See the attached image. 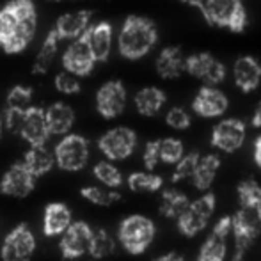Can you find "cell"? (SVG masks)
<instances>
[{"instance_id":"1","label":"cell","mask_w":261,"mask_h":261,"mask_svg":"<svg viewBox=\"0 0 261 261\" xmlns=\"http://www.w3.org/2000/svg\"><path fill=\"white\" fill-rule=\"evenodd\" d=\"M240 208L231 217V233L234 238L233 261H244L261 233V185L256 179L245 178L238 183Z\"/></svg>"},{"instance_id":"2","label":"cell","mask_w":261,"mask_h":261,"mask_svg":"<svg viewBox=\"0 0 261 261\" xmlns=\"http://www.w3.org/2000/svg\"><path fill=\"white\" fill-rule=\"evenodd\" d=\"M38 29V11L32 0H11L0 9V46L20 54L31 45Z\"/></svg>"},{"instance_id":"3","label":"cell","mask_w":261,"mask_h":261,"mask_svg":"<svg viewBox=\"0 0 261 261\" xmlns=\"http://www.w3.org/2000/svg\"><path fill=\"white\" fill-rule=\"evenodd\" d=\"M158 41L155 21L144 16H128L117 36V48L124 59L137 61L148 55Z\"/></svg>"},{"instance_id":"4","label":"cell","mask_w":261,"mask_h":261,"mask_svg":"<svg viewBox=\"0 0 261 261\" xmlns=\"http://www.w3.org/2000/svg\"><path fill=\"white\" fill-rule=\"evenodd\" d=\"M201 14L210 25L244 32L247 27V11L242 0H204Z\"/></svg>"},{"instance_id":"5","label":"cell","mask_w":261,"mask_h":261,"mask_svg":"<svg viewBox=\"0 0 261 261\" xmlns=\"http://www.w3.org/2000/svg\"><path fill=\"white\" fill-rule=\"evenodd\" d=\"M156 227L151 219L144 215H130L119 224L117 238L123 249L130 254H142L148 251L155 238Z\"/></svg>"},{"instance_id":"6","label":"cell","mask_w":261,"mask_h":261,"mask_svg":"<svg viewBox=\"0 0 261 261\" xmlns=\"http://www.w3.org/2000/svg\"><path fill=\"white\" fill-rule=\"evenodd\" d=\"M215 206H217V197L213 192L203 194L196 201H190L189 206L183 210L181 215L176 219L179 233L190 238L199 234L201 231H204L208 222L212 220Z\"/></svg>"},{"instance_id":"7","label":"cell","mask_w":261,"mask_h":261,"mask_svg":"<svg viewBox=\"0 0 261 261\" xmlns=\"http://www.w3.org/2000/svg\"><path fill=\"white\" fill-rule=\"evenodd\" d=\"M55 165L68 172L82 171L89 160V142L79 134H66L54 149Z\"/></svg>"},{"instance_id":"8","label":"cell","mask_w":261,"mask_h":261,"mask_svg":"<svg viewBox=\"0 0 261 261\" xmlns=\"http://www.w3.org/2000/svg\"><path fill=\"white\" fill-rule=\"evenodd\" d=\"M36 245L38 244L32 229L25 222H21L4 238L0 258L2 261H31L36 252Z\"/></svg>"},{"instance_id":"9","label":"cell","mask_w":261,"mask_h":261,"mask_svg":"<svg viewBox=\"0 0 261 261\" xmlns=\"http://www.w3.org/2000/svg\"><path fill=\"white\" fill-rule=\"evenodd\" d=\"M98 148L110 162L124 160L137 148V134L132 128L116 126L101 135Z\"/></svg>"},{"instance_id":"10","label":"cell","mask_w":261,"mask_h":261,"mask_svg":"<svg viewBox=\"0 0 261 261\" xmlns=\"http://www.w3.org/2000/svg\"><path fill=\"white\" fill-rule=\"evenodd\" d=\"M247 128L244 121L237 117H226L219 121L212 130V146L222 153H234L245 142Z\"/></svg>"},{"instance_id":"11","label":"cell","mask_w":261,"mask_h":261,"mask_svg":"<svg viewBox=\"0 0 261 261\" xmlns=\"http://www.w3.org/2000/svg\"><path fill=\"white\" fill-rule=\"evenodd\" d=\"M185 71L201 80L204 86H219L226 79V66L206 52H199L187 57Z\"/></svg>"},{"instance_id":"12","label":"cell","mask_w":261,"mask_h":261,"mask_svg":"<svg viewBox=\"0 0 261 261\" xmlns=\"http://www.w3.org/2000/svg\"><path fill=\"white\" fill-rule=\"evenodd\" d=\"M93 227L87 222H71L61 234V254L64 259H79L89 252Z\"/></svg>"},{"instance_id":"13","label":"cell","mask_w":261,"mask_h":261,"mask_svg":"<svg viewBox=\"0 0 261 261\" xmlns=\"http://www.w3.org/2000/svg\"><path fill=\"white\" fill-rule=\"evenodd\" d=\"M126 87L121 80H109L96 93V110L105 119H116L126 109Z\"/></svg>"},{"instance_id":"14","label":"cell","mask_w":261,"mask_h":261,"mask_svg":"<svg viewBox=\"0 0 261 261\" xmlns=\"http://www.w3.org/2000/svg\"><path fill=\"white\" fill-rule=\"evenodd\" d=\"M36 176L25 167L23 162H16L6 171L0 179V192L4 196L25 199L36 189Z\"/></svg>"},{"instance_id":"15","label":"cell","mask_w":261,"mask_h":261,"mask_svg":"<svg viewBox=\"0 0 261 261\" xmlns=\"http://www.w3.org/2000/svg\"><path fill=\"white\" fill-rule=\"evenodd\" d=\"M231 234V217L226 215L219 219L213 226L212 233L206 237L199 249L197 261H224L227 252V238Z\"/></svg>"},{"instance_id":"16","label":"cell","mask_w":261,"mask_h":261,"mask_svg":"<svg viewBox=\"0 0 261 261\" xmlns=\"http://www.w3.org/2000/svg\"><path fill=\"white\" fill-rule=\"evenodd\" d=\"M94 64H96V59L91 52L84 34L76 39H71V43H69L64 55H62L64 69H68V71L75 73L79 76H86L94 69Z\"/></svg>"},{"instance_id":"17","label":"cell","mask_w":261,"mask_h":261,"mask_svg":"<svg viewBox=\"0 0 261 261\" xmlns=\"http://www.w3.org/2000/svg\"><path fill=\"white\" fill-rule=\"evenodd\" d=\"M227 107H229L227 96L215 86H203L192 101L194 112L201 117H210V119L224 116Z\"/></svg>"},{"instance_id":"18","label":"cell","mask_w":261,"mask_h":261,"mask_svg":"<svg viewBox=\"0 0 261 261\" xmlns=\"http://www.w3.org/2000/svg\"><path fill=\"white\" fill-rule=\"evenodd\" d=\"M18 135H21L23 141H27L31 146L46 144V141L50 139V130L46 124L45 110L39 107H31L23 114V121H21Z\"/></svg>"},{"instance_id":"19","label":"cell","mask_w":261,"mask_h":261,"mask_svg":"<svg viewBox=\"0 0 261 261\" xmlns=\"http://www.w3.org/2000/svg\"><path fill=\"white\" fill-rule=\"evenodd\" d=\"M233 79L242 93H252L261 84V64L251 55H242L233 64Z\"/></svg>"},{"instance_id":"20","label":"cell","mask_w":261,"mask_h":261,"mask_svg":"<svg viewBox=\"0 0 261 261\" xmlns=\"http://www.w3.org/2000/svg\"><path fill=\"white\" fill-rule=\"evenodd\" d=\"M112 25L109 21H98L94 25H89L84 38L89 45L96 62H105L112 52Z\"/></svg>"},{"instance_id":"21","label":"cell","mask_w":261,"mask_h":261,"mask_svg":"<svg viewBox=\"0 0 261 261\" xmlns=\"http://www.w3.org/2000/svg\"><path fill=\"white\" fill-rule=\"evenodd\" d=\"M91 18H93V13L87 9H80L75 11V13H68L62 14L61 18L55 23L54 31L55 34L59 36V39H76L84 34V32L89 29L91 25Z\"/></svg>"},{"instance_id":"22","label":"cell","mask_w":261,"mask_h":261,"mask_svg":"<svg viewBox=\"0 0 261 261\" xmlns=\"http://www.w3.org/2000/svg\"><path fill=\"white\" fill-rule=\"evenodd\" d=\"M185 61L187 57L178 46H165L156 57V73L165 80H174L185 71Z\"/></svg>"},{"instance_id":"23","label":"cell","mask_w":261,"mask_h":261,"mask_svg":"<svg viewBox=\"0 0 261 261\" xmlns=\"http://www.w3.org/2000/svg\"><path fill=\"white\" fill-rule=\"evenodd\" d=\"M71 224V212L64 203H50L45 208L43 215V233L52 238L64 233L66 227Z\"/></svg>"},{"instance_id":"24","label":"cell","mask_w":261,"mask_h":261,"mask_svg":"<svg viewBox=\"0 0 261 261\" xmlns=\"http://www.w3.org/2000/svg\"><path fill=\"white\" fill-rule=\"evenodd\" d=\"M46 124H48L50 135H66L75 124V112L69 105L57 101L45 110Z\"/></svg>"},{"instance_id":"25","label":"cell","mask_w":261,"mask_h":261,"mask_svg":"<svg viewBox=\"0 0 261 261\" xmlns=\"http://www.w3.org/2000/svg\"><path fill=\"white\" fill-rule=\"evenodd\" d=\"M220 167V158L215 153H208V155H201L197 160V165L194 169V174L190 176L192 185L201 192H206L215 181V176Z\"/></svg>"},{"instance_id":"26","label":"cell","mask_w":261,"mask_h":261,"mask_svg":"<svg viewBox=\"0 0 261 261\" xmlns=\"http://www.w3.org/2000/svg\"><path fill=\"white\" fill-rule=\"evenodd\" d=\"M25 167L36 176H45L46 172L52 171V167L55 165V158H54V151H50L45 144H38V146H31L29 151L25 153L23 160Z\"/></svg>"},{"instance_id":"27","label":"cell","mask_w":261,"mask_h":261,"mask_svg":"<svg viewBox=\"0 0 261 261\" xmlns=\"http://www.w3.org/2000/svg\"><path fill=\"white\" fill-rule=\"evenodd\" d=\"M135 101V109L141 116L151 117L156 116L162 109H164L165 101H167V96L162 89L158 87H142L134 98Z\"/></svg>"},{"instance_id":"28","label":"cell","mask_w":261,"mask_h":261,"mask_svg":"<svg viewBox=\"0 0 261 261\" xmlns=\"http://www.w3.org/2000/svg\"><path fill=\"white\" fill-rule=\"evenodd\" d=\"M189 203L190 199L183 192L176 189H165L160 197V215L176 220L183 213V210L189 206Z\"/></svg>"},{"instance_id":"29","label":"cell","mask_w":261,"mask_h":261,"mask_svg":"<svg viewBox=\"0 0 261 261\" xmlns=\"http://www.w3.org/2000/svg\"><path fill=\"white\" fill-rule=\"evenodd\" d=\"M59 36L55 34V31H52L46 34L45 41H43L41 48H39L38 55H36V61H34V73H46L50 68H52L55 57H57V50H59Z\"/></svg>"},{"instance_id":"30","label":"cell","mask_w":261,"mask_h":261,"mask_svg":"<svg viewBox=\"0 0 261 261\" xmlns=\"http://www.w3.org/2000/svg\"><path fill=\"white\" fill-rule=\"evenodd\" d=\"M128 189L132 192H158L164 187L162 176L153 174L151 171L148 172H132L126 179Z\"/></svg>"},{"instance_id":"31","label":"cell","mask_w":261,"mask_h":261,"mask_svg":"<svg viewBox=\"0 0 261 261\" xmlns=\"http://www.w3.org/2000/svg\"><path fill=\"white\" fill-rule=\"evenodd\" d=\"M116 251V240L107 229H93V237H91L89 244V252L94 259H103L107 256H110Z\"/></svg>"},{"instance_id":"32","label":"cell","mask_w":261,"mask_h":261,"mask_svg":"<svg viewBox=\"0 0 261 261\" xmlns=\"http://www.w3.org/2000/svg\"><path fill=\"white\" fill-rule=\"evenodd\" d=\"M80 196L96 206H112L121 201V194L116 192V189H109V187L105 189L103 187H82Z\"/></svg>"},{"instance_id":"33","label":"cell","mask_w":261,"mask_h":261,"mask_svg":"<svg viewBox=\"0 0 261 261\" xmlns=\"http://www.w3.org/2000/svg\"><path fill=\"white\" fill-rule=\"evenodd\" d=\"M93 174L101 185L109 187V189H117V187L123 185V174H121L119 169L109 160L98 162L93 169Z\"/></svg>"},{"instance_id":"34","label":"cell","mask_w":261,"mask_h":261,"mask_svg":"<svg viewBox=\"0 0 261 261\" xmlns=\"http://www.w3.org/2000/svg\"><path fill=\"white\" fill-rule=\"evenodd\" d=\"M32 89L25 86H16L9 91L6 100L7 110H16V112H27L32 107Z\"/></svg>"},{"instance_id":"35","label":"cell","mask_w":261,"mask_h":261,"mask_svg":"<svg viewBox=\"0 0 261 261\" xmlns=\"http://www.w3.org/2000/svg\"><path fill=\"white\" fill-rule=\"evenodd\" d=\"M158 153H160V162L174 165L179 158L185 155V148H183V142L179 139H158Z\"/></svg>"},{"instance_id":"36","label":"cell","mask_w":261,"mask_h":261,"mask_svg":"<svg viewBox=\"0 0 261 261\" xmlns=\"http://www.w3.org/2000/svg\"><path fill=\"white\" fill-rule=\"evenodd\" d=\"M199 153L192 151V153H187L176 162V167L174 172H172V181H181V179H190V176L194 174V169L197 165V160H199Z\"/></svg>"},{"instance_id":"37","label":"cell","mask_w":261,"mask_h":261,"mask_svg":"<svg viewBox=\"0 0 261 261\" xmlns=\"http://www.w3.org/2000/svg\"><path fill=\"white\" fill-rule=\"evenodd\" d=\"M54 84H55V89L62 94H76L80 91V76L68 71V69L57 73Z\"/></svg>"},{"instance_id":"38","label":"cell","mask_w":261,"mask_h":261,"mask_svg":"<svg viewBox=\"0 0 261 261\" xmlns=\"http://www.w3.org/2000/svg\"><path fill=\"white\" fill-rule=\"evenodd\" d=\"M165 123L172 128V130H187L192 123L190 114L181 107H172L167 114H165Z\"/></svg>"},{"instance_id":"39","label":"cell","mask_w":261,"mask_h":261,"mask_svg":"<svg viewBox=\"0 0 261 261\" xmlns=\"http://www.w3.org/2000/svg\"><path fill=\"white\" fill-rule=\"evenodd\" d=\"M142 162H144V167L148 171H153V169L158 165L160 162V153H158V141H149L144 148V155H142Z\"/></svg>"},{"instance_id":"40","label":"cell","mask_w":261,"mask_h":261,"mask_svg":"<svg viewBox=\"0 0 261 261\" xmlns=\"http://www.w3.org/2000/svg\"><path fill=\"white\" fill-rule=\"evenodd\" d=\"M254 162H256V165L261 169V135L256 139V142H254Z\"/></svg>"},{"instance_id":"41","label":"cell","mask_w":261,"mask_h":261,"mask_svg":"<svg viewBox=\"0 0 261 261\" xmlns=\"http://www.w3.org/2000/svg\"><path fill=\"white\" fill-rule=\"evenodd\" d=\"M252 126L261 128V101L256 105L254 114H252Z\"/></svg>"},{"instance_id":"42","label":"cell","mask_w":261,"mask_h":261,"mask_svg":"<svg viewBox=\"0 0 261 261\" xmlns=\"http://www.w3.org/2000/svg\"><path fill=\"white\" fill-rule=\"evenodd\" d=\"M156 261H185V259H183V256L178 254V252H169V254L160 256Z\"/></svg>"},{"instance_id":"43","label":"cell","mask_w":261,"mask_h":261,"mask_svg":"<svg viewBox=\"0 0 261 261\" xmlns=\"http://www.w3.org/2000/svg\"><path fill=\"white\" fill-rule=\"evenodd\" d=\"M179 2H183V4H187V6L196 7V9L203 11V2H204V0H179Z\"/></svg>"},{"instance_id":"44","label":"cell","mask_w":261,"mask_h":261,"mask_svg":"<svg viewBox=\"0 0 261 261\" xmlns=\"http://www.w3.org/2000/svg\"><path fill=\"white\" fill-rule=\"evenodd\" d=\"M2 123L4 121H2V116H0V137H2Z\"/></svg>"}]
</instances>
